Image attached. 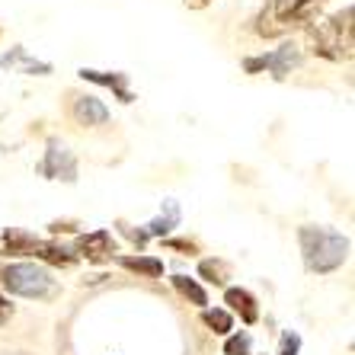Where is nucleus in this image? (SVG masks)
<instances>
[{
	"label": "nucleus",
	"mask_w": 355,
	"mask_h": 355,
	"mask_svg": "<svg viewBox=\"0 0 355 355\" xmlns=\"http://www.w3.org/2000/svg\"><path fill=\"white\" fill-rule=\"evenodd\" d=\"M301 240V253L311 272H333L349 259V237L339 231H327V227H301L297 231Z\"/></svg>",
	"instance_id": "nucleus-1"
},
{
	"label": "nucleus",
	"mask_w": 355,
	"mask_h": 355,
	"mask_svg": "<svg viewBox=\"0 0 355 355\" xmlns=\"http://www.w3.org/2000/svg\"><path fill=\"white\" fill-rule=\"evenodd\" d=\"M327 0H269L257 17V33L266 39H279V35L301 29V26L314 23V13Z\"/></svg>",
	"instance_id": "nucleus-2"
},
{
	"label": "nucleus",
	"mask_w": 355,
	"mask_h": 355,
	"mask_svg": "<svg viewBox=\"0 0 355 355\" xmlns=\"http://www.w3.org/2000/svg\"><path fill=\"white\" fill-rule=\"evenodd\" d=\"M307 45L327 61H352V7L307 29Z\"/></svg>",
	"instance_id": "nucleus-3"
},
{
	"label": "nucleus",
	"mask_w": 355,
	"mask_h": 355,
	"mask_svg": "<svg viewBox=\"0 0 355 355\" xmlns=\"http://www.w3.org/2000/svg\"><path fill=\"white\" fill-rule=\"evenodd\" d=\"M0 282L10 295L19 297H51L58 291V282L39 263H13L0 269Z\"/></svg>",
	"instance_id": "nucleus-4"
},
{
	"label": "nucleus",
	"mask_w": 355,
	"mask_h": 355,
	"mask_svg": "<svg viewBox=\"0 0 355 355\" xmlns=\"http://www.w3.org/2000/svg\"><path fill=\"white\" fill-rule=\"evenodd\" d=\"M301 64V51L295 45H282V49L269 51V55H259V58H247L243 67H247V74H259V71H269L272 77H285L291 74L295 67Z\"/></svg>",
	"instance_id": "nucleus-5"
},
{
	"label": "nucleus",
	"mask_w": 355,
	"mask_h": 355,
	"mask_svg": "<svg viewBox=\"0 0 355 355\" xmlns=\"http://www.w3.org/2000/svg\"><path fill=\"white\" fill-rule=\"evenodd\" d=\"M39 170L49 176V180H64V182H74L77 180V160L71 157V150H67L61 141H51V144H49L45 160H42Z\"/></svg>",
	"instance_id": "nucleus-6"
},
{
	"label": "nucleus",
	"mask_w": 355,
	"mask_h": 355,
	"mask_svg": "<svg viewBox=\"0 0 355 355\" xmlns=\"http://www.w3.org/2000/svg\"><path fill=\"white\" fill-rule=\"evenodd\" d=\"M71 119L83 128H96V125H106L109 122V109L99 103L96 96H74L71 99Z\"/></svg>",
	"instance_id": "nucleus-7"
},
{
	"label": "nucleus",
	"mask_w": 355,
	"mask_h": 355,
	"mask_svg": "<svg viewBox=\"0 0 355 355\" xmlns=\"http://www.w3.org/2000/svg\"><path fill=\"white\" fill-rule=\"evenodd\" d=\"M77 250H80L87 259H93V263H103V259H109L116 253V240H112L109 231H93V234H83Z\"/></svg>",
	"instance_id": "nucleus-8"
},
{
	"label": "nucleus",
	"mask_w": 355,
	"mask_h": 355,
	"mask_svg": "<svg viewBox=\"0 0 355 355\" xmlns=\"http://www.w3.org/2000/svg\"><path fill=\"white\" fill-rule=\"evenodd\" d=\"M224 301L231 304V311H237L240 320L247 323V327H253V323L259 320V304L247 288H227L224 291Z\"/></svg>",
	"instance_id": "nucleus-9"
},
{
	"label": "nucleus",
	"mask_w": 355,
	"mask_h": 355,
	"mask_svg": "<svg viewBox=\"0 0 355 355\" xmlns=\"http://www.w3.org/2000/svg\"><path fill=\"white\" fill-rule=\"evenodd\" d=\"M35 243L39 240L33 237V234L26 231H7L3 237H0V257H26V253H33Z\"/></svg>",
	"instance_id": "nucleus-10"
},
{
	"label": "nucleus",
	"mask_w": 355,
	"mask_h": 355,
	"mask_svg": "<svg viewBox=\"0 0 355 355\" xmlns=\"http://www.w3.org/2000/svg\"><path fill=\"white\" fill-rule=\"evenodd\" d=\"M39 259H45V263H55V266H74L77 259H80V253H74L71 247H64V243H35L33 250Z\"/></svg>",
	"instance_id": "nucleus-11"
},
{
	"label": "nucleus",
	"mask_w": 355,
	"mask_h": 355,
	"mask_svg": "<svg viewBox=\"0 0 355 355\" xmlns=\"http://www.w3.org/2000/svg\"><path fill=\"white\" fill-rule=\"evenodd\" d=\"M80 77H83V80H93V83H103V87H109V90H116L122 103H132V93L125 90V74H112V77H109V74H103V71H87V67H83Z\"/></svg>",
	"instance_id": "nucleus-12"
},
{
	"label": "nucleus",
	"mask_w": 355,
	"mask_h": 355,
	"mask_svg": "<svg viewBox=\"0 0 355 355\" xmlns=\"http://www.w3.org/2000/svg\"><path fill=\"white\" fill-rule=\"evenodd\" d=\"M173 288L180 291L186 301H192L196 307H205L208 304V295H205V288L198 285L196 279H189V275H173Z\"/></svg>",
	"instance_id": "nucleus-13"
},
{
	"label": "nucleus",
	"mask_w": 355,
	"mask_h": 355,
	"mask_svg": "<svg viewBox=\"0 0 355 355\" xmlns=\"http://www.w3.org/2000/svg\"><path fill=\"white\" fill-rule=\"evenodd\" d=\"M176 224H180V205H176V202H166V215L154 218L144 231H148V237H164V234L173 231Z\"/></svg>",
	"instance_id": "nucleus-14"
},
{
	"label": "nucleus",
	"mask_w": 355,
	"mask_h": 355,
	"mask_svg": "<svg viewBox=\"0 0 355 355\" xmlns=\"http://www.w3.org/2000/svg\"><path fill=\"white\" fill-rule=\"evenodd\" d=\"M119 263H122L125 269H132V272L148 275V279L164 275V263H160V259H154V257H119Z\"/></svg>",
	"instance_id": "nucleus-15"
},
{
	"label": "nucleus",
	"mask_w": 355,
	"mask_h": 355,
	"mask_svg": "<svg viewBox=\"0 0 355 355\" xmlns=\"http://www.w3.org/2000/svg\"><path fill=\"white\" fill-rule=\"evenodd\" d=\"M202 320H205V327L211 333H218V336H227V333L234 330V317L227 314V311H221V307H215V311H205V314H202Z\"/></svg>",
	"instance_id": "nucleus-16"
},
{
	"label": "nucleus",
	"mask_w": 355,
	"mask_h": 355,
	"mask_svg": "<svg viewBox=\"0 0 355 355\" xmlns=\"http://www.w3.org/2000/svg\"><path fill=\"white\" fill-rule=\"evenodd\" d=\"M198 272L205 275L208 282H215V285H224V282L231 279V266L224 263V259H205V263L198 266Z\"/></svg>",
	"instance_id": "nucleus-17"
},
{
	"label": "nucleus",
	"mask_w": 355,
	"mask_h": 355,
	"mask_svg": "<svg viewBox=\"0 0 355 355\" xmlns=\"http://www.w3.org/2000/svg\"><path fill=\"white\" fill-rule=\"evenodd\" d=\"M250 352H253L250 333H234V336L224 343V355H250Z\"/></svg>",
	"instance_id": "nucleus-18"
},
{
	"label": "nucleus",
	"mask_w": 355,
	"mask_h": 355,
	"mask_svg": "<svg viewBox=\"0 0 355 355\" xmlns=\"http://www.w3.org/2000/svg\"><path fill=\"white\" fill-rule=\"evenodd\" d=\"M297 349H301V336L288 330L285 336H282V349H279V355H297Z\"/></svg>",
	"instance_id": "nucleus-19"
},
{
	"label": "nucleus",
	"mask_w": 355,
	"mask_h": 355,
	"mask_svg": "<svg viewBox=\"0 0 355 355\" xmlns=\"http://www.w3.org/2000/svg\"><path fill=\"white\" fill-rule=\"evenodd\" d=\"M166 247H173V250H186V253H189V257H192V253H196V243H192V240H166Z\"/></svg>",
	"instance_id": "nucleus-20"
},
{
	"label": "nucleus",
	"mask_w": 355,
	"mask_h": 355,
	"mask_svg": "<svg viewBox=\"0 0 355 355\" xmlns=\"http://www.w3.org/2000/svg\"><path fill=\"white\" fill-rule=\"evenodd\" d=\"M10 314H13V307H10V301H7V297H0V323L7 320Z\"/></svg>",
	"instance_id": "nucleus-21"
},
{
	"label": "nucleus",
	"mask_w": 355,
	"mask_h": 355,
	"mask_svg": "<svg viewBox=\"0 0 355 355\" xmlns=\"http://www.w3.org/2000/svg\"><path fill=\"white\" fill-rule=\"evenodd\" d=\"M208 3H211V0H186V7L189 10H205Z\"/></svg>",
	"instance_id": "nucleus-22"
},
{
	"label": "nucleus",
	"mask_w": 355,
	"mask_h": 355,
	"mask_svg": "<svg viewBox=\"0 0 355 355\" xmlns=\"http://www.w3.org/2000/svg\"><path fill=\"white\" fill-rule=\"evenodd\" d=\"M0 269H3V266H0Z\"/></svg>",
	"instance_id": "nucleus-23"
}]
</instances>
